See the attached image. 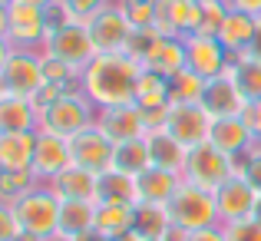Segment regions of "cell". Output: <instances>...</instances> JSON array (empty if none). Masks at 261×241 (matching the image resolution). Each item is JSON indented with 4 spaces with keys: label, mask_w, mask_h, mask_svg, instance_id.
Segmentation results:
<instances>
[{
    "label": "cell",
    "mask_w": 261,
    "mask_h": 241,
    "mask_svg": "<svg viewBox=\"0 0 261 241\" xmlns=\"http://www.w3.org/2000/svg\"><path fill=\"white\" fill-rule=\"evenodd\" d=\"M96 126V106L86 99L80 89H66L60 93L50 106L40 109L37 116V132L46 136H60V139L70 142L73 136H80L83 129Z\"/></svg>",
    "instance_id": "7a4b0ae2"
},
{
    "label": "cell",
    "mask_w": 261,
    "mask_h": 241,
    "mask_svg": "<svg viewBox=\"0 0 261 241\" xmlns=\"http://www.w3.org/2000/svg\"><path fill=\"white\" fill-rule=\"evenodd\" d=\"M96 231V202H60V222L53 241H83Z\"/></svg>",
    "instance_id": "d6986e66"
},
{
    "label": "cell",
    "mask_w": 261,
    "mask_h": 241,
    "mask_svg": "<svg viewBox=\"0 0 261 241\" xmlns=\"http://www.w3.org/2000/svg\"><path fill=\"white\" fill-rule=\"evenodd\" d=\"M109 0H60L57 10H60V20H73V23H86L93 13H99Z\"/></svg>",
    "instance_id": "74e56055"
},
{
    "label": "cell",
    "mask_w": 261,
    "mask_h": 241,
    "mask_svg": "<svg viewBox=\"0 0 261 241\" xmlns=\"http://www.w3.org/2000/svg\"><path fill=\"white\" fill-rule=\"evenodd\" d=\"M70 159L80 169L93 172V175H102V172H109L116 165V142L109 136H102L99 126H89L70 139Z\"/></svg>",
    "instance_id": "8fae6325"
},
{
    "label": "cell",
    "mask_w": 261,
    "mask_h": 241,
    "mask_svg": "<svg viewBox=\"0 0 261 241\" xmlns=\"http://www.w3.org/2000/svg\"><path fill=\"white\" fill-rule=\"evenodd\" d=\"M0 4H4V7H10V0H0Z\"/></svg>",
    "instance_id": "816d5d0a"
},
{
    "label": "cell",
    "mask_w": 261,
    "mask_h": 241,
    "mask_svg": "<svg viewBox=\"0 0 261 241\" xmlns=\"http://www.w3.org/2000/svg\"><path fill=\"white\" fill-rule=\"evenodd\" d=\"M225 228V241H261V222L245 218V222H231L222 225Z\"/></svg>",
    "instance_id": "60d3db41"
},
{
    "label": "cell",
    "mask_w": 261,
    "mask_h": 241,
    "mask_svg": "<svg viewBox=\"0 0 261 241\" xmlns=\"http://www.w3.org/2000/svg\"><path fill=\"white\" fill-rule=\"evenodd\" d=\"M202 26V0H155V30L162 37H192Z\"/></svg>",
    "instance_id": "4fadbf2b"
},
{
    "label": "cell",
    "mask_w": 261,
    "mask_h": 241,
    "mask_svg": "<svg viewBox=\"0 0 261 241\" xmlns=\"http://www.w3.org/2000/svg\"><path fill=\"white\" fill-rule=\"evenodd\" d=\"M202 106L208 109L212 119H225V116H245V109H248V99L242 96V89H238L235 76L225 70V73H218V76L205 79Z\"/></svg>",
    "instance_id": "2e32d148"
},
{
    "label": "cell",
    "mask_w": 261,
    "mask_h": 241,
    "mask_svg": "<svg viewBox=\"0 0 261 241\" xmlns=\"http://www.w3.org/2000/svg\"><path fill=\"white\" fill-rule=\"evenodd\" d=\"M146 142H149V159H152L155 169L175 172V175L185 172L189 149H185L172 132H166V129H152V132H146Z\"/></svg>",
    "instance_id": "7402d4cb"
},
{
    "label": "cell",
    "mask_w": 261,
    "mask_h": 241,
    "mask_svg": "<svg viewBox=\"0 0 261 241\" xmlns=\"http://www.w3.org/2000/svg\"><path fill=\"white\" fill-rule=\"evenodd\" d=\"M133 102L142 109V113H152V109H169V102H172V86H169V76L152 73V70H142L139 79H136Z\"/></svg>",
    "instance_id": "4316f807"
},
{
    "label": "cell",
    "mask_w": 261,
    "mask_h": 241,
    "mask_svg": "<svg viewBox=\"0 0 261 241\" xmlns=\"http://www.w3.org/2000/svg\"><path fill=\"white\" fill-rule=\"evenodd\" d=\"M258 192L248 185L245 175H231L228 182H222L215 189V205H218V222L231 225V222H245V218L255 215L258 205Z\"/></svg>",
    "instance_id": "9a60e30c"
},
{
    "label": "cell",
    "mask_w": 261,
    "mask_h": 241,
    "mask_svg": "<svg viewBox=\"0 0 261 241\" xmlns=\"http://www.w3.org/2000/svg\"><path fill=\"white\" fill-rule=\"evenodd\" d=\"M96 231L113 241L133 235V208H126V205H96Z\"/></svg>",
    "instance_id": "f546056e"
},
{
    "label": "cell",
    "mask_w": 261,
    "mask_h": 241,
    "mask_svg": "<svg viewBox=\"0 0 261 241\" xmlns=\"http://www.w3.org/2000/svg\"><path fill=\"white\" fill-rule=\"evenodd\" d=\"M113 169L129 172V175H142L146 169H152L146 136H142V139H136V142H126V146H116V165H113Z\"/></svg>",
    "instance_id": "1f68e13d"
},
{
    "label": "cell",
    "mask_w": 261,
    "mask_h": 241,
    "mask_svg": "<svg viewBox=\"0 0 261 241\" xmlns=\"http://www.w3.org/2000/svg\"><path fill=\"white\" fill-rule=\"evenodd\" d=\"M251 218H255V222H261V198H258V205H255V215H251Z\"/></svg>",
    "instance_id": "f907efd6"
},
{
    "label": "cell",
    "mask_w": 261,
    "mask_h": 241,
    "mask_svg": "<svg viewBox=\"0 0 261 241\" xmlns=\"http://www.w3.org/2000/svg\"><path fill=\"white\" fill-rule=\"evenodd\" d=\"M60 202H63V198L46 182H37L30 192H23V195L13 202V211H17V218H20L23 238H30V241H53L57 238Z\"/></svg>",
    "instance_id": "3957f363"
},
{
    "label": "cell",
    "mask_w": 261,
    "mask_h": 241,
    "mask_svg": "<svg viewBox=\"0 0 261 241\" xmlns=\"http://www.w3.org/2000/svg\"><path fill=\"white\" fill-rule=\"evenodd\" d=\"M255 26H258L255 17H245V13L231 10L228 17H225L222 30H218V43H222L231 57H242V53H248L251 40H255Z\"/></svg>",
    "instance_id": "f1b7e54d"
},
{
    "label": "cell",
    "mask_w": 261,
    "mask_h": 241,
    "mask_svg": "<svg viewBox=\"0 0 261 241\" xmlns=\"http://www.w3.org/2000/svg\"><path fill=\"white\" fill-rule=\"evenodd\" d=\"M212 146L218 149V152H225V155H242V152H248L251 146H258L255 142V132H251V126H248V119L245 116H225V119H215V126H212Z\"/></svg>",
    "instance_id": "ac0fdd59"
},
{
    "label": "cell",
    "mask_w": 261,
    "mask_h": 241,
    "mask_svg": "<svg viewBox=\"0 0 261 241\" xmlns=\"http://www.w3.org/2000/svg\"><path fill=\"white\" fill-rule=\"evenodd\" d=\"M33 152H37V129L0 136V172H33Z\"/></svg>",
    "instance_id": "603a6c76"
},
{
    "label": "cell",
    "mask_w": 261,
    "mask_h": 241,
    "mask_svg": "<svg viewBox=\"0 0 261 241\" xmlns=\"http://www.w3.org/2000/svg\"><path fill=\"white\" fill-rule=\"evenodd\" d=\"M155 40H159V30H133V37H129V43H126V53L142 66V57L149 53V46H152Z\"/></svg>",
    "instance_id": "b9f144b4"
},
{
    "label": "cell",
    "mask_w": 261,
    "mask_h": 241,
    "mask_svg": "<svg viewBox=\"0 0 261 241\" xmlns=\"http://www.w3.org/2000/svg\"><path fill=\"white\" fill-rule=\"evenodd\" d=\"M172 86V102H202V89H205V79L192 70H182L169 79Z\"/></svg>",
    "instance_id": "836d02e7"
},
{
    "label": "cell",
    "mask_w": 261,
    "mask_h": 241,
    "mask_svg": "<svg viewBox=\"0 0 261 241\" xmlns=\"http://www.w3.org/2000/svg\"><path fill=\"white\" fill-rule=\"evenodd\" d=\"M10 53H13V43L0 37V73H4V66H7V60H10Z\"/></svg>",
    "instance_id": "7dc6e473"
},
{
    "label": "cell",
    "mask_w": 261,
    "mask_h": 241,
    "mask_svg": "<svg viewBox=\"0 0 261 241\" xmlns=\"http://www.w3.org/2000/svg\"><path fill=\"white\" fill-rule=\"evenodd\" d=\"M43 76L50 86H57V89H80V70L76 66H70V63H63V60H57V57H46L43 53Z\"/></svg>",
    "instance_id": "d6a6232c"
},
{
    "label": "cell",
    "mask_w": 261,
    "mask_h": 241,
    "mask_svg": "<svg viewBox=\"0 0 261 241\" xmlns=\"http://www.w3.org/2000/svg\"><path fill=\"white\" fill-rule=\"evenodd\" d=\"M70 142L60 136H46L37 132V152H33V175L40 182H53L63 169H70Z\"/></svg>",
    "instance_id": "e0dca14e"
},
{
    "label": "cell",
    "mask_w": 261,
    "mask_h": 241,
    "mask_svg": "<svg viewBox=\"0 0 261 241\" xmlns=\"http://www.w3.org/2000/svg\"><path fill=\"white\" fill-rule=\"evenodd\" d=\"M27 4H33V7H43V10H53V7H57L60 0H27Z\"/></svg>",
    "instance_id": "681fc988"
},
{
    "label": "cell",
    "mask_w": 261,
    "mask_h": 241,
    "mask_svg": "<svg viewBox=\"0 0 261 241\" xmlns=\"http://www.w3.org/2000/svg\"><path fill=\"white\" fill-rule=\"evenodd\" d=\"M185 241H225V228H198V231H185Z\"/></svg>",
    "instance_id": "7bdbcfd3"
},
{
    "label": "cell",
    "mask_w": 261,
    "mask_h": 241,
    "mask_svg": "<svg viewBox=\"0 0 261 241\" xmlns=\"http://www.w3.org/2000/svg\"><path fill=\"white\" fill-rule=\"evenodd\" d=\"M96 205H139V185H136V175L119 169H109L99 175V185H96Z\"/></svg>",
    "instance_id": "44dd1931"
},
{
    "label": "cell",
    "mask_w": 261,
    "mask_h": 241,
    "mask_svg": "<svg viewBox=\"0 0 261 241\" xmlns=\"http://www.w3.org/2000/svg\"><path fill=\"white\" fill-rule=\"evenodd\" d=\"M46 185H50L63 202H96V185H99V175L80 169V165H70V169H63L53 182H46Z\"/></svg>",
    "instance_id": "d4e9b609"
},
{
    "label": "cell",
    "mask_w": 261,
    "mask_h": 241,
    "mask_svg": "<svg viewBox=\"0 0 261 241\" xmlns=\"http://www.w3.org/2000/svg\"><path fill=\"white\" fill-rule=\"evenodd\" d=\"M7 30H10V17H7V7L0 4V37L7 40Z\"/></svg>",
    "instance_id": "c3c4849f"
},
{
    "label": "cell",
    "mask_w": 261,
    "mask_h": 241,
    "mask_svg": "<svg viewBox=\"0 0 261 241\" xmlns=\"http://www.w3.org/2000/svg\"><path fill=\"white\" fill-rule=\"evenodd\" d=\"M50 10L43 7H33L27 0H10L7 7V17H10V30H7V40L13 43V50H40L50 33L53 20L46 17Z\"/></svg>",
    "instance_id": "ba28073f"
},
{
    "label": "cell",
    "mask_w": 261,
    "mask_h": 241,
    "mask_svg": "<svg viewBox=\"0 0 261 241\" xmlns=\"http://www.w3.org/2000/svg\"><path fill=\"white\" fill-rule=\"evenodd\" d=\"M212 126L215 119L202 102H169L166 113V132H172L185 149H195L212 139Z\"/></svg>",
    "instance_id": "9c48e42d"
},
{
    "label": "cell",
    "mask_w": 261,
    "mask_h": 241,
    "mask_svg": "<svg viewBox=\"0 0 261 241\" xmlns=\"http://www.w3.org/2000/svg\"><path fill=\"white\" fill-rule=\"evenodd\" d=\"M245 119H248L251 132H255V142H261V99L248 102V109H245Z\"/></svg>",
    "instance_id": "ee69618b"
},
{
    "label": "cell",
    "mask_w": 261,
    "mask_h": 241,
    "mask_svg": "<svg viewBox=\"0 0 261 241\" xmlns=\"http://www.w3.org/2000/svg\"><path fill=\"white\" fill-rule=\"evenodd\" d=\"M0 241H23V228L10 202H0Z\"/></svg>",
    "instance_id": "ab89813d"
},
{
    "label": "cell",
    "mask_w": 261,
    "mask_h": 241,
    "mask_svg": "<svg viewBox=\"0 0 261 241\" xmlns=\"http://www.w3.org/2000/svg\"><path fill=\"white\" fill-rule=\"evenodd\" d=\"M228 13H231L228 0H202V26H198V33L218 37V30H222V23H225Z\"/></svg>",
    "instance_id": "8d00e7d4"
},
{
    "label": "cell",
    "mask_w": 261,
    "mask_h": 241,
    "mask_svg": "<svg viewBox=\"0 0 261 241\" xmlns=\"http://www.w3.org/2000/svg\"><path fill=\"white\" fill-rule=\"evenodd\" d=\"M235 169H238V175L248 178V185L261 195V142H258V146H251L248 152L235 155Z\"/></svg>",
    "instance_id": "f35d334b"
},
{
    "label": "cell",
    "mask_w": 261,
    "mask_h": 241,
    "mask_svg": "<svg viewBox=\"0 0 261 241\" xmlns=\"http://www.w3.org/2000/svg\"><path fill=\"white\" fill-rule=\"evenodd\" d=\"M86 30L96 43V53H126V43L133 37V23L116 0H109L99 13L86 20Z\"/></svg>",
    "instance_id": "30bf717a"
},
{
    "label": "cell",
    "mask_w": 261,
    "mask_h": 241,
    "mask_svg": "<svg viewBox=\"0 0 261 241\" xmlns=\"http://www.w3.org/2000/svg\"><path fill=\"white\" fill-rule=\"evenodd\" d=\"M126 10L133 30H155V0H116Z\"/></svg>",
    "instance_id": "d590c367"
},
{
    "label": "cell",
    "mask_w": 261,
    "mask_h": 241,
    "mask_svg": "<svg viewBox=\"0 0 261 241\" xmlns=\"http://www.w3.org/2000/svg\"><path fill=\"white\" fill-rule=\"evenodd\" d=\"M40 178L33 172H0V202H17L23 192H30Z\"/></svg>",
    "instance_id": "e575fe53"
},
{
    "label": "cell",
    "mask_w": 261,
    "mask_h": 241,
    "mask_svg": "<svg viewBox=\"0 0 261 241\" xmlns=\"http://www.w3.org/2000/svg\"><path fill=\"white\" fill-rule=\"evenodd\" d=\"M23 241H30V238H23Z\"/></svg>",
    "instance_id": "f5cc1de1"
},
{
    "label": "cell",
    "mask_w": 261,
    "mask_h": 241,
    "mask_svg": "<svg viewBox=\"0 0 261 241\" xmlns=\"http://www.w3.org/2000/svg\"><path fill=\"white\" fill-rule=\"evenodd\" d=\"M231 175H238L235 159L225 152H218L212 142H202V146L189 149V159H185V172L182 178L192 185H202V189L215 192L222 182H228Z\"/></svg>",
    "instance_id": "52a82bcc"
},
{
    "label": "cell",
    "mask_w": 261,
    "mask_h": 241,
    "mask_svg": "<svg viewBox=\"0 0 261 241\" xmlns=\"http://www.w3.org/2000/svg\"><path fill=\"white\" fill-rule=\"evenodd\" d=\"M37 116L40 113H37V106H33V99L0 93V136L33 132V129H37Z\"/></svg>",
    "instance_id": "484cf974"
},
{
    "label": "cell",
    "mask_w": 261,
    "mask_h": 241,
    "mask_svg": "<svg viewBox=\"0 0 261 241\" xmlns=\"http://www.w3.org/2000/svg\"><path fill=\"white\" fill-rule=\"evenodd\" d=\"M228 7L245 13V17H255V20L261 17V0H228Z\"/></svg>",
    "instance_id": "f6af8a7d"
},
{
    "label": "cell",
    "mask_w": 261,
    "mask_h": 241,
    "mask_svg": "<svg viewBox=\"0 0 261 241\" xmlns=\"http://www.w3.org/2000/svg\"><path fill=\"white\" fill-rule=\"evenodd\" d=\"M228 73L235 76L238 89H242V96H245L248 102L261 99V60L248 57V53H242V57H231Z\"/></svg>",
    "instance_id": "4dcf8cb0"
},
{
    "label": "cell",
    "mask_w": 261,
    "mask_h": 241,
    "mask_svg": "<svg viewBox=\"0 0 261 241\" xmlns=\"http://www.w3.org/2000/svg\"><path fill=\"white\" fill-rule=\"evenodd\" d=\"M136 185H139V202H152V205H169V198L178 192L182 185V175L166 169H146L142 175H136Z\"/></svg>",
    "instance_id": "83f0119b"
},
{
    "label": "cell",
    "mask_w": 261,
    "mask_h": 241,
    "mask_svg": "<svg viewBox=\"0 0 261 241\" xmlns=\"http://www.w3.org/2000/svg\"><path fill=\"white\" fill-rule=\"evenodd\" d=\"M139 73L142 66L129 53H96L93 63L80 73V93L96 109L122 106V102H133Z\"/></svg>",
    "instance_id": "6da1fadb"
},
{
    "label": "cell",
    "mask_w": 261,
    "mask_h": 241,
    "mask_svg": "<svg viewBox=\"0 0 261 241\" xmlns=\"http://www.w3.org/2000/svg\"><path fill=\"white\" fill-rule=\"evenodd\" d=\"M40 53H46V57H57V60H63V63L76 66V70L83 73L86 66L93 63V57H96V43H93V37H89L86 23L57 20V23L50 26V33H46Z\"/></svg>",
    "instance_id": "5b68a950"
},
{
    "label": "cell",
    "mask_w": 261,
    "mask_h": 241,
    "mask_svg": "<svg viewBox=\"0 0 261 241\" xmlns=\"http://www.w3.org/2000/svg\"><path fill=\"white\" fill-rule=\"evenodd\" d=\"M169 231H172L169 205H152V202L133 205V235L139 241H166Z\"/></svg>",
    "instance_id": "cb8c5ba5"
},
{
    "label": "cell",
    "mask_w": 261,
    "mask_h": 241,
    "mask_svg": "<svg viewBox=\"0 0 261 241\" xmlns=\"http://www.w3.org/2000/svg\"><path fill=\"white\" fill-rule=\"evenodd\" d=\"M43 86H46L43 53L40 50H13L7 66H4V73H0V93L33 99Z\"/></svg>",
    "instance_id": "8992f818"
},
{
    "label": "cell",
    "mask_w": 261,
    "mask_h": 241,
    "mask_svg": "<svg viewBox=\"0 0 261 241\" xmlns=\"http://www.w3.org/2000/svg\"><path fill=\"white\" fill-rule=\"evenodd\" d=\"M228 63H231V53L218 43V37H205V33L185 37V70L198 73L202 79H212L228 70Z\"/></svg>",
    "instance_id": "5bb4252c"
},
{
    "label": "cell",
    "mask_w": 261,
    "mask_h": 241,
    "mask_svg": "<svg viewBox=\"0 0 261 241\" xmlns=\"http://www.w3.org/2000/svg\"><path fill=\"white\" fill-rule=\"evenodd\" d=\"M142 70L162 73V76L172 79L175 73L185 70V40L182 37H162L149 46V53L142 57Z\"/></svg>",
    "instance_id": "ffe728a7"
},
{
    "label": "cell",
    "mask_w": 261,
    "mask_h": 241,
    "mask_svg": "<svg viewBox=\"0 0 261 241\" xmlns=\"http://www.w3.org/2000/svg\"><path fill=\"white\" fill-rule=\"evenodd\" d=\"M169 218L175 228L182 231H198V228H215L218 222V205H215V192L192 185L182 178L178 192L169 198Z\"/></svg>",
    "instance_id": "277c9868"
},
{
    "label": "cell",
    "mask_w": 261,
    "mask_h": 241,
    "mask_svg": "<svg viewBox=\"0 0 261 241\" xmlns=\"http://www.w3.org/2000/svg\"><path fill=\"white\" fill-rule=\"evenodd\" d=\"M248 57L261 60V17H258V26H255V40H251V46H248Z\"/></svg>",
    "instance_id": "bcb514c9"
},
{
    "label": "cell",
    "mask_w": 261,
    "mask_h": 241,
    "mask_svg": "<svg viewBox=\"0 0 261 241\" xmlns=\"http://www.w3.org/2000/svg\"><path fill=\"white\" fill-rule=\"evenodd\" d=\"M96 126L102 129V136L116 142V146H126L136 142L149 132L146 126V113H142L136 102H122V106H109V109H96Z\"/></svg>",
    "instance_id": "7c38bea8"
}]
</instances>
